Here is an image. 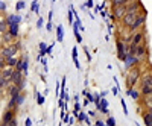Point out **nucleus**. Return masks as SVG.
I'll use <instances>...</instances> for the list:
<instances>
[{"label": "nucleus", "mask_w": 152, "mask_h": 126, "mask_svg": "<svg viewBox=\"0 0 152 126\" xmlns=\"http://www.w3.org/2000/svg\"><path fill=\"white\" fill-rule=\"evenodd\" d=\"M138 84H140V96H152V70L142 73Z\"/></svg>", "instance_id": "nucleus-1"}, {"label": "nucleus", "mask_w": 152, "mask_h": 126, "mask_svg": "<svg viewBox=\"0 0 152 126\" xmlns=\"http://www.w3.org/2000/svg\"><path fill=\"white\" fill-rule=\"evenodd\" d=\"M140 76H142V68L140 66L137 67H132L128 70V74H126V87L129 88H135L138 85V81H140Z\"/></svg>", "instance_id": "nucleus-2"}, {"label": "nucleus", "mask_w": 152, "mask_h": 126, "mask_svg": "<svg viewBox=\"0 0 152 126\" xmlns=\"http://www.w3.org/2000/svg\"><path fill=\"white\" fill-rule=\"evenodd\" d=\"M148 41L142 43V44H138L135 47H129V53L134 55L140 62H143V59H148Z\"/></svg>", "instance_id": "nucleus-3"}, {"label": "nucleus", "mask_w": 152, "mask_h": 126, "mask_svg": "<svg viewBox=\"0 0 152 126\" xmlns=\"http://www.w3.org/2000/svg\"><path fill=\"white\" fill-rule=\"evenodd\" d=\"M146 18H148L146 11L142 9V11L135 15V20H134V23L131 24V28H129V34L132 35V34L137 32L138 29H143V28H145V23H146Z\"/></svg>", "instance_id": "nucleus-4"}, {"label": "nucleus", "mask_w": 152, "mask_h": 126, "mask_svg": "<svg viewBox=\"0 0 152 126\" xmlns=\"http://www.w3.org/2000/svg\"><path fill=\"white\" fill-rule=\"evenodd\" d=\"M20 50V43H12V44H6L5 47L0 49V56L5 58V59H9V58H14L17 56Z\"/></svg>", "instance_id": "nucleus-5"}, {"label": "nucleus", "mask_w": 152, "mask_h": 126, "mask_svg": "<svg viewBox=\"0 0 152 126\" xmlns=\"http://www.w3.org/2000/svg\"><path fill=\"white\" fill-rule=\"evenodd\" d=\"M146 41V29L143 28L142 31H137L131 35V40H129V47H135L138 44H142Z\"/></svg>", "instance_id": "nucleus-6"}, {"label": "nucleus", "mask_w": 152, "mask_h": 126, "mask_svg": "<svg viewBox=\"0 0 152 126\" xmlns=\"http://www.w3.org/2000/svg\"><path fill=\"white\" fill-rule=\"evenodd\" d=\"M11 84H12V85H15V87H18L20 90L23 91L24 85H26V79H24L23 73H21V71H18V70H14V71H12V76H11Z\"/></svg>", "instance_id": "nucleus-7"}, {"label": "nucleus", "mask_w": 152, "mask_h": 126, "mask_svg": "<svg viewBox=\"0 0 152 126\" xmlns=\"http://www.w3.org/2000/svg\"><path fill=\"white\" fill-rule=\"evenodd\" d=\"M143 9V5L140 0H131L125 5V12L126 14H138Z\"/></svg>", "instance_id": "nucleus-8"}, {"label": "nucleus", "mask_w": 152, "mask_h": 126, "mask_svg": "<svg viewBox=\"0 0 152 126\" xmlns=\"http://www.w3.org/2000/svg\"><path fill=\"white\" fill-rule=\"evenodd\" d=\"M129 53V44L125 43L123 40H117V56L119 59H125V56Z\"/></svg>", "instance_id": "nucleus-9"}, {"label": "nucleus", "mask_w": 152, "mask_h": 126, "mask_svg": "<svg viewBox=\"0 0 152 126\" xmlns=\"http://www.w3.org/2000/svg\"><path fill=\"white\" fill-rule=\"evenodd\" d=\"M123 62H125V68H126V70H129V68H132V67H137V66L142 64V62L138 61L134 55H131V53H128V55L125 56Z\"/></svg>", "instance_id": "nucleus-10"}, {"label": "nucleus", "mask_w": 152, "mask_h": 126, "mask_svg": "<svg viewBox=\"0 0 152 126\" xmlns=\"http://www.w3.org/2000/svg\"><path fill=\"white\" fill-rule=\"evenodd\" d=\"M135 15H137V14H125V15L122 17V20H120L122 26H123L125 29H129L131 24H132L134 20H135Z\"/></svg>", "instance_id": "nucleus-11"}, {"label": "nucleus", "mask_w": 152, "mask_h": 126, "mask_svg": "<svg viewBox=\"0 0 152 126\" xmlns=\"http://www.w3.org/2000/svg\"><path fill=\"white\" fill-rule=\"evenodd\" d=\"M126 14L125 12V6H117V8H113V15H111V18L114 20V21H120L122 20V17Z\"/></svg>", "instance_id": "nucleus-12"}, {"label": "nucleus", "mask_w": 152, "mask_h": 126, "mask_svg": "<svg viewBox=\"0 0 152 126\" xmlns=\"http://www.w3.org/2000/svg\"><path fill=\"white\" fill-rule=\"evenodd\" d=\"M15 119V109H5L2 116V123H9Z\"/></svg>", "instance_id": "nucleus-13"}, {"label": "nucleus", "mask_w": 152, "mask_h": 126, "mask_svg": "<svg viewBox=\"0 0 152 126\" xmlns=\"http://www.w3.org/2000/svg\"><path fill=\"white\" fill-rule=\"evenodd\" d=\"M21 15H18V14H9L6 18H5V21H6V24L9 26V24H20L21 23Z\"/></svg>", "instance_id": "nucleus-14"}, {"label": "nucleus", "mask_w": 152, "mask_h": 126, "mask_svg": "<svg viewBox=\"0 0 152 126\" xmlns=\"http://www.w3.org/2000/svg\"><path fill=\"white\" fill-rule=\"evenodd\" d=\"M6 88H8V94H9V97H17V96L21 93L20 88H18V87H15V85H12V84H9Z\"/></svg>", "instance_id": "nucleus-15"}, {"label": "nucleus", "mask_w": 152, "mask_h": 126, "mask_svg": "<svg viewBox=\"0 0 152 126\" xmlns=\"http://www.w3.org/2000/svg\"><path fill=\"white\" fill-rule=\"evenodd\" d=\"M8 32L12 35V38H17V36L20 35V24H9Z\"/></svg>", "instance_id": "nucleus-16"}, {"label": "nucleus", "mask_w": 152, "mask_h": 126, "mask_svg": "<svg viewBox=\"0 0 152 126\" xmlns=\"http://www.w3.org/2000/svg\"><path fill=\"white\" fill-rule=\"evenodd\" d=\"M142 103L145 105L146 111L152 109V96H142Z\"/></svg>", "instance_id": "nucleus-17"}, {"label": "nucleus", "mask_w": 152, "mask_h": 126, "mask_svg": "<svg viewBox=\"0 0 152 126\" xmlns=\"http://www.w3.org/2000/svg\"><path fill=\"white\" fill-rule=\"evenodd\" d=\"M128 2H131V0H110V3L113 8H117V6H125Z\"/></svg>", "instance_id": "nucleus-18"}, {"label": "nucleus", "mask_w": 152, "mask_h": 126, "mask_svg": "<svg viewBox=\"0 0 152 126\" xmlns=\"http://www.w3.org/2000/svg\"><path fill=\"white\" fill-rule=\"evenodd\" d=\"M143 122H145V126H152V116L148 111H143Z\"/></svg>", "instance_id": "nucleus-19"}, {"label": "nucleus", "mask_w": 152, "mask_h": 126, "mask_svg": "<svg viewBox=\"0 0 152 126\" xmlns=\"http://www.w3.org/2000/svg\"><path fill=\"white\" fill-rule=\"evenodd\" d=\"M15 108H18L17 106V100H15V97H11L9 99V103L6 105V109H15Z\"/></svg>", "instance_id": "nucleus-20"}, {"label": "nucleus", "mask_w": 152, "mask_h": 126, "mask_svg": "<svg viewBox=\"0 0 152 126\" xmlns=\"http://www.w3.org/2000/svg\"><path fill=\"white\" fill-rule=\"evenodd\" d=\"M2 40H3V43H11L14 38H12V35L6 31V32H3V34H2Z\"/></svg>", "instance_id": "nucleus-21"}, {"label": "nucleus", "mask_w": 152, "mask_h": 126, "mask_svg": "<svg viewBox=\"0 0 152 126\" xmlns=\"http://www.w3.org/2000/svg\"><path fill=\"white\" fill-rule=\"evenodd\" d=\"M72 56H73V61H75L76 67L79 68V61H78V49H76V47H73V50H72Z\"/></svg>", "instance_id": "nucleus-22"}, {"label": "nucleus", "mask_w": 152, "mask_h": 126, "mask_svg": "<svg viewBox=\"0 0 152 126\" xmlns=\"http://www.w3.org/2000/svg\"><path fill=\"white\" fill-rule=\"evenodd\" d=\"M17 56H14V58H9V59H5L6 61V67H15V64H17Z\"/></svg>", "instance_id": "nucleus-23"}, {"label": "nucleus", "mask_w": 152, "mask_h": 126, "mask_svg": "<svg viewBox=\"0 0 152 126\" xmlns=\"http://www.w3.org/2000/svg\"><path fill=\"white\" fill-rule=\"evenodd\" d=\"M56 40L58 41H62V35H64V31H62V26H61V24H59V26L56 28Z\"/></svg>", "instance_id": "nucleus-24"}, {"label": "nucleus", "mask_w": 152, "mask_h": 126, "mask_svg": "<svg viewBox=\"0 0 152 126\" xmlns=\"http://www.w3.org/2000/svg\"><path fill=\"white\" fill-rule=\"evenodd\" d=\"M134 99H140V91H138V90H135V88H129V91H128Z\"/></svg>", "instance_id": "nucleus-25"}, {"label": "nucleus", "mask_w": 152, "mask_h": 126, "mask_svg": "<svg viewBox=\"0 0 152 126\" xmlns=\"http://www.w3.org/2000/svg\"><path fill=\"white\" fill-rule=\"evenodd\" d=\"M15 100H17V106H20V105H23V102H24V93L21 91L17 97H15Z\"/></svg>", "instance_id": "nucleus-26"}, {"label": "nucleus", "mask_w": 152, "mask_h": 126, "mask_svg": "<svg viewBox=\"0 0 152 126\" xmlns=\"http://www.w3.org/2000/svg\"><path fill=\"white\" fill-rule=\"evenodd\" d=\"M6 31H8L6 21H5V20H0V34H3V32H6Z\"/></svg>", "instance_id": "nucleus-27"}, {"label": "nucleus", "mask_w": 152, "mask_h": 126, "mask_svg": "<svg viewBox=\"0 0 152 126\" xmlns=\"http://www.w3.org/2000/svg\"><path fill=\"white\" fill-rule=\"evenodd\" d=\"M24 6H26V5H24L23 0H18V2L15 3V9H17V12H18V11H21V9H24Z\"/></svg>", "instance_id": "nucleus-28"}, {"label": "nucleus", "mask_w": 152, "mask_h": 126, "mask_svg": "<svg viewBox=\"0 0 152 126\" xmlns=\"http://www.w3.org/2000/svg\"><path fill=\"white\" fill-rule=\"evenodd\" d=\"M46 52H47L46 43H40V55H46Z\"/></svg>", "instance_id": "nucleus-29"}, {"label": "nucleus", "mask_w": 152, "mask_h": 126, "mask_svg": "<svg viewBox=\"0 0 152 126\" xmlns=\"http://www.w3.org/2000/svg\"><path fill=\"white\" fill-rule=\"evenodd\" d=\"M99 103H100V105H99V106H100V109H102V111H107V100H105V99H102Z\"/></svg>", "instance_id": "nucleus-30"}, {"label": "nucleus", "mask_w": 152, "mask_h": 126, "mask_svg": "<svg viewBox=\"0 0 152 126\" xmlns=\"http://www.w3.org/2000/svg\"><path fill=\"white\" fill-rule=\"evenodd\" d=\"M0 126H17V120L14 119V120L9 122V123H0Z\"/></svg>", "instance_id": "nucleus-31"}, {"label": "nucleus", "mask_w": 152, "mask_h": 126, "mask_svg": "<svg viewBox=\"0 0 152 126\" xmlns=\"http://www.w3.org/2000/svg\"><path fill=\"white\" fill-rule=\"evenodd\" d=\"M5 67H6V61H5V58L0 56V71H2Z\"/></svg>", "instance_id": "nucleus-32"}, {"label": "nucleus", "mask_w": 152, "mask_h": 126, "mask_svg": "<svg viewBox=\"0 0 152 126\" xmlns=\"http://www.w3.org/2000/svg\"><path fill=\"white\" fill-rule=\"evenodd\" d=\"M38 9H40V8H38V2L34 0V2H32V12H38Z\"/></svg>", "instance_id": "nucleus-33"}, {"label": "nucleus", "mask_w": 152, "mask_h": 126, "mask_svg": "<svg viewBox=\"0 0 152 126\" xmlns=\"http://www.w3.org/2000/svg\"><path fill=\"white\" fill-rule=\"evenodd\" d=\"M5 87H8V84L5 82V79L2 78V73H0V88H5Z\"/></svg>", "instance_id": "nucleus-34"}, {"label": "nucleus", "mask_w": 152, "mask_h": 126, "mask_svg": "<svg viewBox=\"0 0 152 126\" xmlns=\"http://www.w3.org/2000/svg\"><path fill=\"white\" fill-rule=\"evenodd\" d=\"M6 8H8V6H6V3H5V2H2V0H0V11L3 12V11H6Z\"/></svg>", "instance_id": "nucleus-35"}, {"label": "nucleus", "mask_w": 152, "mask_h": 126, "mask_svg": "<svg viewBox=\"0 0 152 126\" xmlns=\"http://www.w3.org/2000/svg\"><path fill=\"white\" fill-rule=\"evenodd\" d=\"M37 97H38V105H43V103H44V97H41L40 94H38Z\"/></svg>", "instance_id": "nucleus-36"}, {"label": "nucleus", "mask_w": 152, "mask_h": 126, "mask_svg": "<svg viewBox=\"0 0 152 126\" xmlns=\"http://www.w3.org/2000/svg\"><path fill=\"white\" fill-rule=\"evenodd\" d=\"M107 125H108V126H114V120H113V119H108V120H107Z\"/></svg>", "instance_id": "nucleus-37"}, {"label": "nucleus", "mask_w": 152, "mask_h": 126, "mask_svg": "<svg viewBox=\"0 0 152 126\" xmlns=\"http://www.w3.org/2000/svg\"><path fill=\"white\" fill-rule=\"evenodd\" d=\"M41 26H43V18H40L38 23H37V28H41Z\"/></svg>", "instance_id": "nucleus-38"}, {"label": "nucleus", "mask_w": 152, "mask_h": 126, "mask_svg": "<svg viewBox=\"0 0 152 126\" xmlns=\"http://www.w3.org/2000/svg\"><path fill=\"white\" fill-rule=\"evenodd\" d=\"M47 31H52V23H50V21L47 23Z\"/></svg>", "instance_id": "nucleus-39"}, {"label": "nucleus", "mask_w": 152, "mask_h": 126, "mask_svg": "<svg viewBox=\"0 0 152 126\" xmlns=\"http://www.w3.org/2000/svg\"><path fill=\"white\" fill-rule=\"evenodd\" d=\"M87 6H88V8H91V6H93V0H88V3H87Z\"/></svg>", "instance_id": "nucleus-40"}, {"label": "nucleus", "mask_w": 152, "mask_h": 126, "mask_svg": "<svg viewBox=\"0 0 152 126\" xmlns=\"http://www.w3.org/2000/svg\"><path fill=\"white\" fill-rule=\"evenodd\" d=\"M31 125H32V122H31V119H28L26 120V126H31Z\"/></svg>", "instance_id": "nucleus-41"}, {"label": "nucleus", "mask_w": 152, "mask_h": 126, "mask_svg": "<svg viewBox=\"0 0 152 126\" xmlns=\"http://www.w3.org/2000/svg\"><path fill=\"white\" fill-rule=\"evenodd\" d=\"M2 96H3V88H0V99H2Z\"/></svg>", "instance_id": "nucleus-42"}, {"label": "nucleus", "mask_w": 152, "mask_h": 126, "mask_svg": "<svg viewBox=\"0 0 152 126\" xmlns=\"http://www.w3.org/2000/svg\"><path fill=\"white\" fill-rule=\"evenodd\" d=\"M145 111H146V109H145ZM148 112H149V114H151V116H152V109H149V111H148Z\"/></svg>", "instance_id": "nucleus-43"}, {"label": "nucleus", "mask_w": 152, "mask_h": 126, "mask_svg": "<svg viewBox=\"0 0 152 126\" xmlns=\"http://www.w3.org/2000/svg\"><path fill=\"white\" fill-rule=\"evenodd\" d=\"M53 2H55V0H53Z\"/></svg>", "instance_id": "nucleus-44"}]
</instances>
